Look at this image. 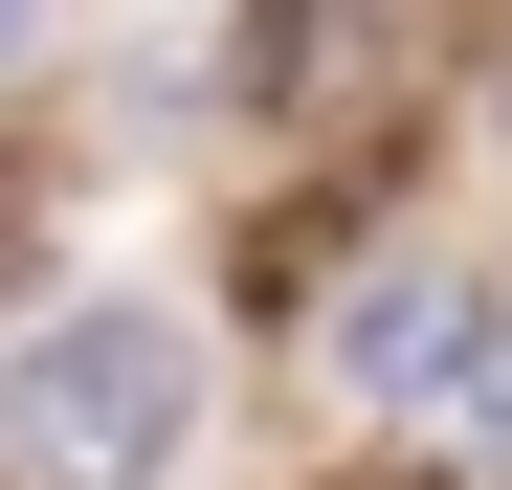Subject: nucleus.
Returning a JSON list of instances; mask_svg holds the SVG:
<instances>
[{
    "mask_svg": "<svg viewBox=\"0 0 512 490\" xmlns=\"http://www.w3.org/2000/svg\"><path fill=\"white\" fill-rule=\"evenodd\" d=\"M23 45H45V0H0V67H23Z\"/></svg>",
    "mask_w": 512,
    "mask_h": 490,
    "instance_id": "5",
    "label": "nucleus"
},
{
    "mask_svg": "<svg viewBox=\"0 0 512 490\" xmlns=\"http://www.w3.org/2000/svg\"><path fill=\"white\" fill-rule=\"evenodd\" d=\"M379 45H401V0H268V67H312V90L379 67Z\"/></svg>",
    "mask_w": 512,
    "mask_h": 490,
    "instance_id": "3",
    "label": "nucleus"
},
{
    "mask_svg": "<svg viewBox=\"0 0 512 490\" xmlns=\"http://www.w3.org/2000/svg\"><path fill=\"white\" fill-rule=\"evenodd\" d=\"M334 357H357L379 401H446L468 446H512V290H379Z\"/></svg>",
    "mask_w": 512,
    "mask_h": 490,
    "instance_id": "2",
    "label": "nucleus"
},
{
    "mask_svg": "<svg viewBox=\"0 0 512 490\" xmlns=\"http://www.w3.org/2000/svg\"><path fill=\"white\" fill-rule=\"evenodd\" d=\"M23 268H45V201H23V156H0V312H23Z\"/></svg>",
    "mask_w": 512,
    "mask_h": 490,
    "instance_id": "4",
    "label": "nucleus"
},
{
    "mask_svg": "<svg viewBox=\"0 0 512 490\" xmlns=\"http://www.w3.org/2000/svg\"><path fill=\"white\" fill-rule=\"evenodd\" d=\"M0 468L23 490H179L201 468V312H156V290L0 312Z\"/></svg>",
    "mask_w": 512,
    "mask_h": 490,
    "instance_id": "1",
    "label": "nucleus"
}]
</instances>
